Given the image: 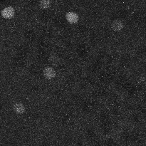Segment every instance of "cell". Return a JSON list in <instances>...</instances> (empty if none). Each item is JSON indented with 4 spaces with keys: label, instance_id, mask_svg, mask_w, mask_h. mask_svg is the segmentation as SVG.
<instances>
[{
    "label": "cell",
    "instance_id": "cell-1",
    "mask_svg": "<svg viewBox=\"0 0 146 146\" xmlns=\"http://www.w3.org/2000/svg\"><path fill=\"white\" fill-rule=\"evenodd\" d=\"M66 19L67 21L69 24H76L79 20V17L78 14L74 11H68L66 14Z\"/></svg>",
    "mask_w": 146,
    "mask_h": 146
},
{
    "label": "cell",
    "instance_id": "cell-2",
    "mask_svg": "<svg viewBox=\"0 0 146 146\" xmlns=\"http://www.w3.org/2000/svg\"><path fill=\"white\" fill-rule=\"evenodd\" d=\"M44 75L47 79H52L56 75V72L52 67H46L44 70Z\"/></svg>",
    "mask_w": 146,
    "mask_h": 146
},
{
    "label": "cell",
    "instance_id": "cell-3",
    "mask_svg": "<svg viewBox=\"0 0 146 146\" xmlns=\"http://www.w3.org/2000/svg\"><path fill=\"white\" fill-rule=\"evenodd\" d=\"M1 15L5 19H11L14 15V10L12 7H6L1 11Z\"/></svg>",
    "mask_w": 146,
    "mask_h": 146
},
{
    "label": "cell",
    "instance_id": "cell-4",
    "mask_svg": "<svg viewBox=\"0 0 146 146\" xmlns=\"http://www.w3.org/2000/svg\"><path fill=\"white\" fill-rule=\"evenodd\" d=\"M112 28L115 31H121L123 28V23L121 20H115L112 24Z\"/></svg>",
    "mask_w": 146,
    "mask_h": 146
},
{
    "label": "cell",
    "instance_id": "cell-5",
    "mask_svg": "<svg viewBox=\"0 0 146 146\" xmlns=\"http://www.w3.org/2000/svg\"><path fill=\"white\" fill-rule=\"evenodd\" d=\"M14 110L17 113L21 114L24 112L25 111V108H24V105L22 104H20V103H17L14 106Z\"/></svg>",
    "mask_w": 146,
    "mask_h": 146
},
{
    "label": "cell",
    "instance_id": "cell-6",
    "mask_svg": "<svg viewBox=\"0 0 146 146\" xmlns=\"http://www.w3.org/2000/svg\"><path fill=\"white\" fill-rule=\"evenodd\" d=\"M39 5L42 9H48L51 5V1L50 0H40Z\"/></svg>",
    "mask_w": 146,
    "mask_h": 146
}]
</instances>
